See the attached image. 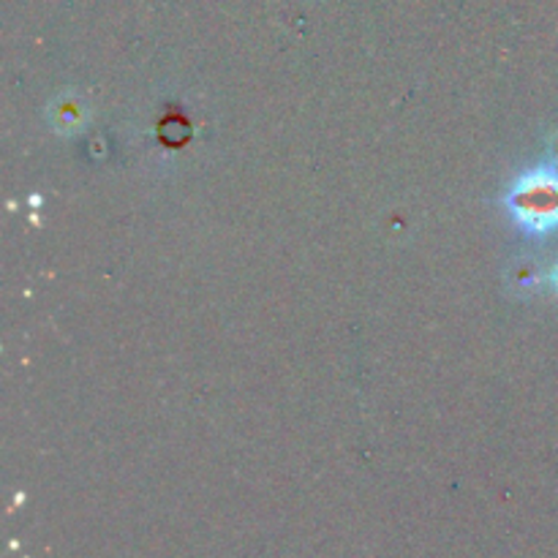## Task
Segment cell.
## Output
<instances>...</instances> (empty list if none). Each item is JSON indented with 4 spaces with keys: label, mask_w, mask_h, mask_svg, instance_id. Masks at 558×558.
<instances>
[{
    "label": "cell",
    "mask_w": 558,
    "mask_h": 558,
    "mask_svg": "<svg viewBox=\"0 0 558 558\" xmlns=\"http://www.w3.org/2000/svg\"><path fill=\"white\" fill-rule=\"evenodd\" d=\"M515 213L532 229L558 223V174H532L515 191Z\"/></svg>",
    "instance_id": "cell-1"
},
{
    "label": "cell",
    "mask_w": 558,
    "mask_h": 558,
    "mask_svg": "<svg viewBox=\"0 0 558 558\" xmlns=\"http://www.w3.org/2000/svg\"><path fill=\"white\" fill-rule=\"evenodd\" d=\"M556 281H558V276H556Z\"/></svg>",
    "instance_id": "cell-2"
}]
</instances>
